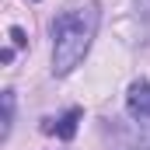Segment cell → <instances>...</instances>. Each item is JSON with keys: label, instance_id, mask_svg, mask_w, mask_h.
Returning a JSON list of instances; mask_svg holds the SVG:
<instances>
[{"label": "cell", "instance_id": "cell-7", "mask_svg": "<svg viewBox=\"0 0 150 150\" xmlns=\"http://www.w3.org/2000/svg\"><path fill=\"white\" fill-rule=\"evenodd\" d=\"M136 14H140L143 21H150V0H136Z\"/></svg>", "mask_w": 150, "mask_h": 150}, {"label": "cell", "instance_id": "cell-4", "mask_svg": "<svg viewBox=\"0 0 150 150\" xmlns=\"http://www.w3.org/2000/svg\"><path fill=\"white\" fill-rule=\"evenodd\" d=\"M126 108L136 115V119H147V122H150V84H147V80H133V84H129Z\"/></svg>", "mask_w": 150, "mask_h": 150}, {"label": "cell", "instance_id": "cell-5", "mask_svg": "<svg viewBox=\"0 0 150 150\" xmlns=\"http://www.w3.org/2000/svg\"><path fill=\"white\" fill-rule=\"evenodd\" d=\"M0 101H4V129H0V136L7 140L11 136V126H14V91H4Z\"/></svg>", "mask_w": 150, "mask_h": 150}, {"label": "cell", "instance_id": "cell-6", "mask_svg": "<svg viewBox=\"0 0 150 150\" xmlns=\"http://www.w3.org/2000/svg\"><path fill=\"white\" fill-rule=\"evenodd\" d=\"M11 45H14V49H25V45H28V38H25V32H21L18 25L11 28Z\"/></svg>", "mask_w": 150, "mask_h": 150}, {"label": "cell", "instance_id": "cell-2", "mask_svg": "<svg viewBox=\"0 0 150 150\" xmlns=\"http://www.w3.org/2000/svg\"><path fill=\"white\" fill-rule=\"evenodd\" d=\"M101 136L112 150H150V122L101 119Z\"/></svg>", "mask_w": 150, "mask_h": 150}, {"label": "cell", "instance_id": "cell-1", "mask_svg": "<svg viewBox=\"0 0 150 150\" xmlns=\"http://www.w3.org/2000/svg\"><path fill=\"white\" fill-rule=\"evenodd\" d=\"M101 25V4L91 0L77 11H67L52 21V74L67 77L84 63L91 42Z\"/></svg>", "mask_w": 150, "mask_h": 150}, {"label": "cell", "instance_id": "cell-8", "mask_svg": "<svg viewBox=\"0 0 150 150\" xmlns=\"http://www.w3.org/2000/svg\"><path fill=\"white\" fill-rule=\"evenodd\" d=\"M11 59H14V45H7V49L0 52V63H11Z\"/></svg>", "mask_w": 150, "mask_h": 150}, {"label": "cell", "instance_id": "cell-3", "mask_svg": "<svg viewBox=\"0 0 150 150\" xmlns=\"http://www.w3.org/2000/svg\"><path fill=\"white\" fill-rule=\"evenodd\" d=\"M80 119H84V112H80V108H70V112H63L59 119H45V122H42V133H56L59 140H74Z\"/></svg>", "mask_w": 150, "mask_h": 150}]
</instances>
